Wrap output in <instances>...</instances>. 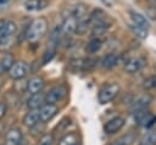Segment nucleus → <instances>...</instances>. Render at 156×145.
<instances>
[{
  "instance_id": "11",
  "label": "nucleus",
  "mask_w": 156,
  "mask_h": 145,
  "mask_svg": "<svg viewBox=\"0 0 156 145\" xmlns=\"http://www.w3.org/2000/svg\"><path fill=\"white\" fill-rule=\"evenodd\" d=\"M151 102V96L149 95H143L140 96L136 101H134L130 106V112L132 113H138V112H141L144 110H146V107L149 106V104Z\"/></svg>"
},
{
  "instance_id": "2",
  "label": "nucleus",
  "mask_w": 156,
  "mask_h": 145,
  "mask_svg": "<svg viewBox=\"0 0 156 145\" xmlns=\"http://www.w3.org/2000/svg\"><path fill=\"white\" fill-rule=\"evenodd\" d=\"M118 91H119V85H118V84H116V83L108 84V85L104 87V88L99 91V94H98V100H99V102H100L101 105H105V104L112 101V100L117 96Z\"/></svg>"
},
{
  "instance_id": "16",
  "label": "nucleus",
  "mask_w": 156,
  "mask_h": 145,
  "mask_svg": "<svg viewBox=\"0 0 156 145\" xmlns=\"http://www.w3.org/2000/svg\"><path fill=\"white\" fill-rule=\"evenodd\" d=\"M17 30V26L13 21H7L4 27L0 29V39H4V38H7V37H11L16 33Z\"/></svg>"
},
{
  "instance_id": "27",
  "label": "nucleus",
  "mask_w": 156,
  "mask_h": 145,
  "mask_svg": "<svg viewBox=\"0 0 156 145\" xmlns=\"http://www.w3.org/2000/svg\"><path fill=\"white\" fill-rule=\"evenodd\" d=\"M89 26H90V24H89V21H88V19H80V21H78L76 33H78V34H84V33L88 30Z\"/></svg>"
},
{
  "instance_id": "29",
  "label": "nucleus",
  "mask_w": 156,
  "mask_h": 145,
  "mask_svg": "<svg viewBox=\"0 0 156 145\" xmlns=\"http://www.w3.org/2000/svg\"><path fill=\"white\" fill-rule=\"evenodd\" d=\"M55 56V49L54 48H50V49H48L45 52H44V55H43V63L45 65V63H48L49 61H51L52 60V57Z\"/></svg>"
},
{
  "instance_id": "5",
  "label": "nucleus",
  "mask_w": 156,
  "mask_h": 145,
  "mask_svg": "<svg viewBox=\"0 0 156 145\" xmlns=\"http://www.w3.org/2000/svg\"><path fill=\"white\" fill-rule=\"evenodd\" d=\"M57 112H58V107L55 104H48V102H45L39 108L40 121L41 122H49V121H51L56 116Z\"/></svg>"
},
{
  "instance_id": "25",
  "label": "nucleus",
  "mask_w": 156,
  "mask_h": 145,
  "mask_svg": "<svg viewBox=\"0 0 156 145\" xmlns=\"http://www.w3.org/2000/svg\"><path fill=\"white\" fill-rule=\"evenodd\" d=\"M101 40L100 39H91L89 43H88V45H87V51L89 52V54H95V52H98L100 49H101Z\"/></svg>"
},
{
  "instance_id": "32",
  "label": "nucleus",
  "mask_w": 156,
  "mask_h": 145,
  "mask_svg": "<svg viewBox=\"0 0 156 145\" xmlns=\"http://www.w3.org/2000/svg\"><path fill=\"white\" fill-rule=\"evenodd\" d=\"M6 112H7V105L4 102H0V119L6 115Z\"/></svg>"
},
{
  "instance_id": "34",
  "label": "nucleus",
  "mask_w": 156,
  "mask_h": 145,
  "mask_svg": "<svg viewBox=\"0 0 156 145\" xmlns=\"http://www.w3.org/2000/svg\"><path fill=\"white\" fill-rule=\"evenodd\" d=\"M6 2H9V0H0V5H4Z\"/></svg>"
},
{
  "instance_id": "18",
  "label": "nucleus",
  "mask_w": 156,
  "mask_h": 145,
  "mask_svg": "<svg viewBox=\"0 0 156 145\" xmlns=\"http://www.w3.org/2000/svg\"><path fill=\"white\" fill-rule=\"evenodd\" d=\"M57 145H79V138L77 133H68L66 135H63Z\"/></svg>"
},
{
  "instance_id": "13",
  "label": "nucleus",
  "mask_w": 156,
  "mask_h": 145,
  "mask_svg": "<svg viewBox=\"0 0 156 145\" xmlns=\"http://www.w3.org/2000/svg\"><path fill=\"white\" fill-rule=\"evenodd\" d=\"M40 121V115H39V110H29L24 117H23V124L28 128L34 127L37 123H39Z\"/></svg>"
},
{
  "instance_id": "30",
  "label": "nucleus",
  "mask_w": 156,
  "mask_h": 145,
  "mask_svg": "<svg viewBox=\"0 0 156 145\" xmlns=\"http://www.w3.org/2000/svg\"><path fill=\"white\" fill-rule=\"evenodd\" d=\"M12 38H13V35L4 38V39H0V49L1 50L9 49V46H11V44H12Z\"/></svg>"
},
{
  "instance_id": "17",
  "label": "nucleus",
  "mask_w": 156,
  "mask_h": 145,
  "mask_svg": "<svg viewBox=\"0 0 156 145\" xmlns=\"http://www.w3.org/2000/svg\"><path fill=\"white\" fill-rule=\"evenodd\" d=\"M129 15H130V18H132V22L136 26H140L143 28H149V21L146 19L145 16H143L141 13L139 12H135V11H129Z\"/></svg>"
},
{
  "instance_id": "15",
  "label": "nucleus",
  "mask_w": 156,
  "mask_h": 145,
  "mask_svg": "<svg viewBox=\"0 0 156 145\" xmlns=\"http://www.w3.org/2000/svg\"><path fill=\"white\" fill-rule=\"evenodd\" d=\"M77 24H78V19H77L74 16L69 15L68 17L65 18V21H63V23H62L61 27H62V30H63L65 33L72 34V33H76Z\"/></svg>"
},
{
  "instance_id": "33",
  "label": "nucleus",
  "mask_w": 156,
  "mask_h": 145,
  "mask_svg": "<svg viewBox=\"0 0 156 145\" xmlns=\"http://www.w3.org/2000/svg\"><path fill=\"white\" fill-rule=\"evenodd\" d=\"M6 23V21H4V19H0V29L4 27V24Z\"/></svg>"
},
{
  "instance_id": "24",
  "label": "nucleus",
  "mask_w": 156,
  "mask_h": 145,
  "mask_svg": "<svg viewBox=\"0 0 156 145\" xmlns=\"http://www.w3.org/2000/svg\"><path fill=\"white\" fill-rule=\"evenodd\" d=\"M132 143H134V134L128 133V134L121 136L119 139L115 140L111 145H132Z\"/></svg>"
},
{
  "instance_id": "26",
  "label": "nucleus",
  "mask_w": 156,
  "mask_h": 145,
  "mask_svg": "<svg viewBox=\"0 0 156 145\" xmlns=\"http://www.w3.org/2000/svg\"><path fill=\"white\" fill-rule=\"evenodd\" d=\"M107 28H108V24L106 23V21H104V22H101V23H98V24L93 26V35H100V34H102Z\"/></svg>"
},
{
  "instance_id": "31",
  "label": "nucleus",
  "mask_w": 156,
  "mask_h": 145,
  "mask_svg": "<svg viewBox=\"0 0 156 145\" xmlns=\"http://www.w3.org/2000/svg\"><path fill=\"white\" fill-rule=\"evenodd\" d=\"M145 89H152L156 87V77H150L147 79L144 80V85H143Z\"/></svg>"
},
{
  "instance_id": "21",
  "label": "nucleus",
  "mask_w": 156,
  "mask_h": 145,
  "mask_svg": "<svg viewBox=\"0 0 156 145\" xmlns=\"http://www.w3.org/2000/svg\"><path fill=\"white\" fill-rule=\"evenodd\" d=\"M71 15L74 16L78 21L84 19V16L87 15V7H85V5H83V4L76 5V6L71 10Z\"/></svg>"
},
{
  "instance_id": "4",
  "label": "nucleus",
  "mask_w": 156,
  "mask_h": 145,
  "mask_svg": "<svg viewBox=\"0 0 156 145\" xmlns=\"http://www.w3.org/2000/svg\"><path fill=\"white\" fill-rule=\"evenodd\" d=\"M135 119L140 127H144L146 129H150L156 123V116L146 110L135 113Z\"/></svg>"
},
{
  "instance_id": "10",
  "label": "nucleus",
  "mask_w": 156,
  "mask_h": 145,
  "mask_svg": "<svg viewBox=\"0 0 156 145\" xmlns=\"http://www.w3.org/2000/svg\"><path fill=\"white\" fill-rule=\"evenodd\" d=\"M124 126V119L122 117H113L112 119H110L108 122H106V124L104 126V130L106 134H113L116 132H118L122 127Z\"/></svg>"
},
{
  "instance_id": "3",
  "label": "nucleus",
  "mask_w": 156,
  "mask_h": 145,
  "mask_svg": "<svg viewBox=\"0 0 156 145\" xmlns=\"http://www.w3.org/2000/svg\"><path fill=\"white\" fill-rule=\"evenodd\" d=\"M7 73H9V77L13 80L22 79L28 73V65L24 61H16L12 63V66Z\"/></svg>"
},
{
  "instance_id": "7",
  "label": "nucleus",
  "mask_w": 156,
  "mask_h": 145,
  "mask_svg": "<svg viewBox=\"0 0 156 145\" xmlns=\"http://www.w3.org/2000/svg\"><path fill=\"white\" fill-rule=\"evenodd\" d=\"M145 63H146V61L144 57H132L124 63V71L130 74L136 73L145 66Z\"/></svg>"
},
{
  "instance_id": "20",
  "label": "nucleus",
  "mask_w": 156,
  "mask_h": 145,
  "mask_svg": "<svg viewBox=\"0 0 156 145\" xmlns=\"http://www.w3.org/2000/svg\"><path fill=\"white\" fill-rule=\"evenodd\" d=\"M155 144H156V130L150 128L149 132L143 136L139 145H155Z\"/></svg>"
},
{
  "instance_id": "19",
  "label": "nucleus",
  "mask_w": 156,
  "mask_h": 145,
  "mask_svg": "<svg viewBox=\"0 0 156 145\" xmlns=\"http://www.w3.org/2000/svg\"><path fill=\"white\" fill-rule=\"evenodd\" d=\"M13 56L11 54H6L0 58V74L9 72V69L11 68L12 63H13Z\"/></svg>"
},
{
  "instance_id": "6",
  "label": "nucleus",
  "mask_w": 156,
  "mask_h": 145,
  "mask_svg": "<svg viewBox=\"0 0 156 145\" xmlns=\"http://www.w3.org/2000/svg\"><path fill=\"white\" fill-rule=\"evenodd\" d=\"M65 95H66V88L63 85L54 87L48 94H45V102H48V104H56L57 101L63 99Z\"/></svg>"
},
{
  "instance_id": "8",
  "label": "nucleus",
  "mask_w": 156,
  "mask_h": 145,
  "mask_svg": "<svg viewBox=\"0 0 156 145\" xmlns=\"http://www.w3.org/2000/svg\"><path fill=\"white\" fill-rule=\"evenodd\" d=\"M22 141V132L20 128H11L5 135V145H20Z\"/></svg>"
},
{
  "instance_id": "1",
  "label": "nucleus",
  "mask_w": 156,
  "mask_h": 145,
  "mask_svg": "<svg viewBox=\"0 0 156 145\" xmlns=\"http://www.w3.org/2000/svg\"><path fill=\"white\" fill-rule=\"evenodd\" d=\"M46 30H48V21L44 17H39L30 22L26 35L29 41H37L46 33Z\"/></svg>"
},
{
  "instance_id": "28",
  "label": "nucleus",
  "mask_w": 156,
  "mask_h": 145,
  "mask_svg": "<svg viewBox=\"0 0 156 145\" xmlns=\"http://www.w3.org/2000/svg\"><path fill=\"white\" fill-rule=\"evenodd\" d=\"M52 144H54V135L51 133H46L38 140L37 145H52Z\"/></svg>"
},
{
  "instance_id": "12",
  "label": "nucleus",
  "mask_w": 156,
  "mask_h": 145,
  "mask_svg": "<svg viewBox=\"0 0 156 145\" xmlns=\"http://www.w3.org/2000/svg\"><path fill=\"white\" fill-rule=\"evenodd\" d=\"M45 83H44V79L40 78V77H33L28 80L27 83V91L29 94H35V93H39L43 90Z\"/></svg>"
},
{
  "instance_id": "22",
  "label": "nucleus",
  "mask_w": 156,
  "mask_h": 145,
  "mask_svg": "<svg viewBox=\"0 0 156 145\" xmlns=\"http://www.w3.org/2000/svg\"><path fill=\"white\" fill-rule=\"evenodd\" d=\"M129 29H130L132 33H133L136 38H139V39H145L146 35H147V29H146V28H143V27H140V26H136V24H134L133 22L129 24Z\"/></svg>"
},
{
  "instance_id": "23",
  "label": "nucleus",
  "mask_w": 156,
  "mask_h": 145,
  "mask_svg": "<svg viewBox=\"0 0 156 145\" xmlns=\"http://www.w3.org/2000/svg\"><path fill=\"white\" fill-rule=\"evenodd\" d=\"M117 61H118V58H117V56H116V55H113V54H108V55H106V56L102 58L101 65H102V67H104V68L110 69V68H112V67H115V66H116Z\"/></svg>"
},
{
  "instance_id": "14",
  "label": "nucleus",
  "mask_w": 156,
  "mask_h": 145,
  "mask_svg": "<svg viewBox=\"0 0 156 145\" xmlns=\"http://www.w3.org/2000/svg\"><path fill=\"white\" fill-rule=\"evenodd\" d=\"M48 5H49L48 0H27L24 2V9L29 12H34L45 9Z\"/></svg>"
},
{
  "instance_id": "9",
  "label": "nucleus",
  "mask_w": 156,
  "mask_h": 145,
  "mask_svg": "<svg viewBox=\"0 0 156 145\" xmlns=\"http://www.w3.org/2000/svg\"><path fill=\"white\" fill-rule=\"evenodd\" d=\"M44 104H45V94L39 91L30 95V97L27 101V107L29 110H39Z\"/></svg>"
}]
</instances>
